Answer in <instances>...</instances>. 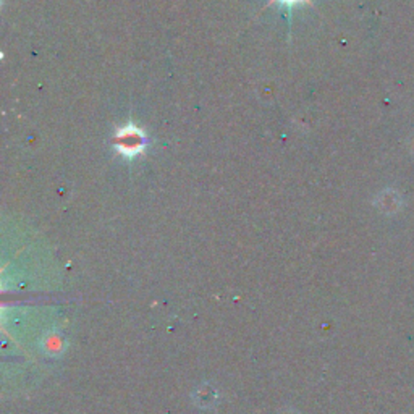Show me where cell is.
<instances>
[{"instance_id":"obj_1","label":"cell","mask_w":414,"mask_h":414,"mask_svg":"<svg viewBox=\"0 0 414 414\" xmlns=\"http://www.w3.org/2000/svg\"><path fill=\"white\" fill-rule=\"evenodd\" d=\"M117 143V151L127 157H133L139 154L144 149V144H146V136L141 129L133 127V125H128L120 129L116 136Z\"/></svg>"},{"instance_id":"obj_2","label":"cell","mask_w":414,"mask_h":414,"mask_svg":"<svg viewBox=\"0 0 414 414\" xmlns=\"http://www.w3.org/2000/svg\"><path fill=\"white\" fill-rule=\"evenodd\" d=\"M193 400H194V405L201 406V408H212L217 405V400H218V393L214 387L207 385V383H204V385H199L196 388V392L193 393Z\"/></svg>"},{"instance_id":"obj_3","label":"cell","mask_w":414,"mask_h":414,"mask_svg":"<svg viewBox=\"0 0 414 414\" xmlns=\"http://www.w3.org/2000/svg\"><path fill=\"white\" fill-rule=\"evenodd\" d=\"M42 350L51 356H57V355H60V353H63V350H65L63 337L58 335V333L51 332L49 335L44 337Z\"/></svg>"},{"instance_id":"obj_4","label":"cell","mask_w":414,"mask_h":414,"mask_svg":"<svg viewBox=\"0 0 414 414\" xmlns=\"http://www.w3.org/2000/svg\"><path fill=\"white\" fill-rule=\"evenodd\" d=\"M280 2L288 3V5H293V3H296V2H303V0H280Z\"/></svg>"},{"instance_id":"obj_5","label":"cell","mask_w":414,"mask_h":414,"mask_svg":"<svg viewBox=\"0 0 414 414\" xmlns=\"http://www.w3.org/2000/svg\"><path fill=\"white\" fill-rule=\"evenodd\" d=\"M282 414H299L298 411H290V410H287L285 413H282Z\"/></svg>"}]
</instances>
